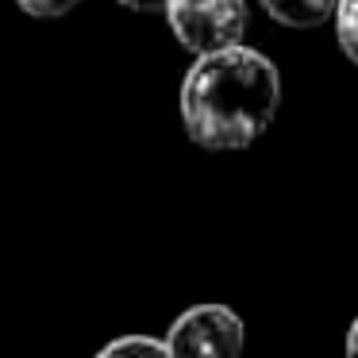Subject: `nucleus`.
<instances>
[{
    "mask_svg": "<svg viewBox=\"0 0 358 358\" xmlns=\"http://www.w3.org/2000/svg\"><path fill=\"white\" fill-rule=\"evenodd\" d=\"M278 104V66L235 43L212 55H196L181 85V124L204 150H247L273 124Z\"/></svg>",
    "mask_w": 358,
    "mask_h": 358,
    "instance_id": "f257e3e1",
    "label": "nucleus"
},
{
    "mask_svg": "<svg viewBox=\"0 0 358 358\" xmlns=\"http://www.w3.org/2000/svg\"><path fill=\"white\" fill-rule=\"evenodd\" d=\"M162 12L178 43L193 55L235 47L247 31V0H166Z\"/></svg>",
    "mask_w": 358,
    "mask_h": 358,
    "instance_id": "f03ea898",
    "label": "nucleus"
},
{
    "mask_svg": "<svg viewBox=\"0 0 358 358\" xmlns=\"http://www.w3.org/2000/svg\"><path fill=\"white\" fill-rule=\"evenodd\" d=\"M166 347H170V355L231 358L243 350V320L224 304H196L173 320Z\"/></svg>",
    "mask_w": 358,
    "mask_h": 358,
    "instance_id": "7ed1b4c3",
    "label": "nucleus"
},
{
    "mask_svg": "<svg viewBox=\"0 0 358 358\" xmlns=\"http://www.w3.org/2000/svg\"><path fill=\"white\" fill-rule=\"evenodd\" d=\"M262 8L285 27H320L331 20L335 0H262Z\"/></svg>",
    "mask_w": 358,
    "mask_h": 358,
    "instance_id": "20e7f679",
    "label": "nucleus"
},
{
    "mask_svg": "<svg viewBox=\"0 0 358 358\" xmlns=\"http://www.w3.org/2000/svg\"><path fill=\"white\" fill-rule=\"evenodd\" d=\"M335 39H339V50L358 66V0H335Z\"/></svg>",
    "mask_w": 358,
    "mask_h": 358,
    "instance_id": "39448f33",
    "label": "nucleus"
},
{
    "mask_svg": "<svg viewBox=\"0 0 358 358\" xmlns=\"http://www.w3.org/2000/svg\"><path fill=\"white\" fill-rule=\"evenodd\" d=\"M101 355H104V358H112V355H158V358H166V355H170V347H166L162 339H147V335H127V339L108 343V347H104Z\"/></svg>",
    "mask_w": 358,
    "mask_h": 358,
    "instance_id": "423d86ee",
    "label": "nucleus"
},
{
    "mask_svg": "<svg viewBox=\"0 0 358 358\" xmlns=\"http://www.w3.org/2000/svg\"><path fill=\"white\" fill-rule=\"evenodd\" d=\"M27 16H39V20H55V16H66L70 8H78L81 0H16Z\"/></svg>",
    "mask_w": 358,
    "mask_h": 358,
    "instance_id": "0eeeda50",
    "label": "nucleus"
},
{
    "mask_svg": "<svg viewBox=\"0 0 358 358\" xmlns=\"http://www.w3.org/2000/svg\"><path fill=\"white\" fill-rule=\"evenodd\" d=\"M124 8H131V12H162V4L166 0H120Z\"/></svg>",
    "mask_w": 358,
    "mask_h": 358,
    "instance_id": "6e6552de",
    "label": "nucleus"
},
{
    "mask_svg": "<svg viewBox=\"0 0 358 358\" xmlns=\"http://www.w3.org/2000/svg\"><path fill=\"white\" fill-rule=\"evenodd\" d=\"M347 355H358V320L350 324V331H347Z\"/></svg>",
    "mask_w": 358,
    "mask_h": 358,
    "instance_id": "1a4fd4ad",
    "label": "nucleus"
}]
</instances>
